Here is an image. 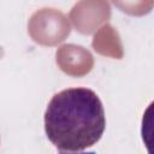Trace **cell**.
<instances>
[{
	"instance_id": "6da1fadb",
	"label": "cell",
	"mask_w": 154,
	"mask_h": 154,
	"mask_svg": "<svg viewBox=\"0 0 154 154\" xmlns=\"http://www.w3.org/2000/svg\"><path fill=\"white\" fill-rule=\"evenodd\" d=\"M105 128L102 102L88 88H67L57 93L45 112L47 138L61 152H78L94 146Z\"/></svg>"
},
{
	"instance_id": "7a4b0ae2",
	"label": "cell",
	"mask_w": 154,
	"mask_h": 154,
	"mask_svg": "<svg viewBox=\"0 0 154 154\" xmlns=\"http://www.w3.org/2000/svg\"><path fill=\"white\" fill-rule=\"evenodd\" d=\"M60 154H96L95 152H61Z\"/></svg>"
}]
</instances>
